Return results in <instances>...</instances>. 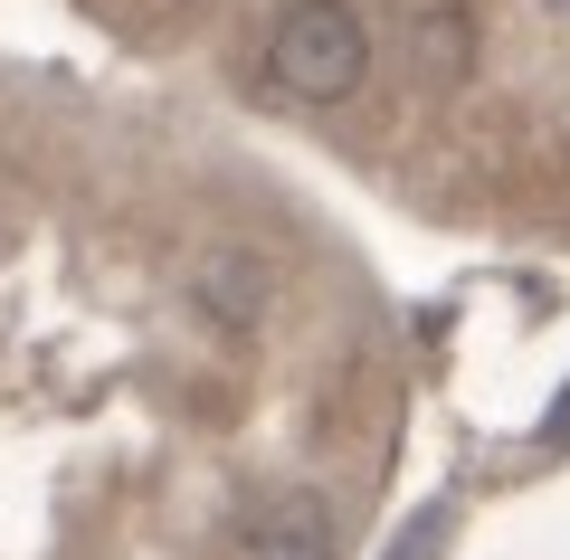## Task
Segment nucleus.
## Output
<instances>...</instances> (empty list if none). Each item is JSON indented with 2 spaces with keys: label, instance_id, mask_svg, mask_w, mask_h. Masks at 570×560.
<instances>
[{
  "label": "nucleus",
  "instance_id": "f257e3e1",
  "mask_svg": "<svg viewBox=\"0 0 570 560\" xmlns=\"http://www.w3.org/2000/svg\"><path fill=\"white\" fill-rule=\"evenodd\" d=\"M371 67V29L352 0H285L266 20V77L295 105H343Z\"/></svg>",
  "mask_w": 570,
  "mask_h": 560
},
{
  "label": "nucleus",
  "instance_id": "f03ea898",
  "mask_svg": "<svg viewBox=\"0 0 570 560\" xmlns=\"http://www.w3.org/2000/svg\"><path fill=\"white\" fill-rule=\"evenodd\" d=\"M238 560H333V503L285 484L238 513Z\"/></svg>",
  "mask_w": 570,
  "mask_h": 560
},
{
  "label": "nucleus",
  "instance_id": "7ed1b4c3",
  "mask_svg": "<svg viewBox=\"0 0 570 560\" xmlns=\"http://www.w3.org/2000/svg\"><path fill=\"white\" fill-rule=\"evenodd\" d=\"M190 295H200L209 323H228V333H257L266 304H276V266H266L257 247H209L200 276H190Z\"/></svg>",
  "mask_w": 570,
  "mask_h": 560
},
{
  "label": "nucleus",
  "instance_id": "20e7f679",
  "mask_svg": "<svg viewBox=\"0 0 570 560\" xmlns=\"http://www.w3.org/2000/svg\"><path fill=\"white\" fill-rule=\"evenodd\" d=\"M475 67V20L466 10H419L409 20V77L419 86H466Z\"/></svg>",
  "mask_w": 570,
  "mask_h": 560
},
{
  "label": "nucleus",
  "instance_id": "39448f33",
  "mask_svg": "<svg viewBox=\"0 0 570 560\" xmlns=\"http://www.w3.org/2000/svg\"><path fill=\"white\" fill-rule=\"evenodd\" d=\"M551 438H570V390H561V419H551Z\"/></svg>",
  "mask_w": 570,
  "mask_h": 560
}]
</instances>
